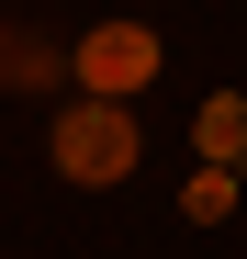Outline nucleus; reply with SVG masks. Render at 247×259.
<instances>
[{"label":"nucleus","mask_w":247,"mask_h":259,"mask_svg":"<svg viewBox=\"0 0 247 259\" xmlns=\"http://www.w3.org/2000/svg\"><path fill=\"white\" fill-rule=\"evenodd\" d=\"M56 169H68L79 192H112L124 169H135V113H124V102H90V91H79V102L56 113Z\"/></svg>","instance_id":"obj_1"},{"label":"nucleus","mask_w":247,"mask_h":259,"mask_svg":"<svg viewBox=\"0 0 247 259\" xmlns=\"http://www.w3.org/2000/svg\"><path fill=\"white\" fill-rule=\"evenodd\" d=\"M68 79H79L90 102H135L146 79H157V34H146V23H90L79 57H68Z\"/></svg>","instance_id":"obj_2"},{"label":"nucleus","mask_w":247,"mask_h":259,"mask_svg":"<svg viewBox=\"0 0 247 259\" xmlns=\"http://www.w3.org/2000/svg\"><path fill=\"white\" fill-rule=\"evenodd\" d=\"M191 147H202V169H236L247 158V91H214L191 113Z\"/></svg>","instance_id":"obj_3"},{"label":"nucleus","mask_w":247,"mask_h":259,"mask_svg":"<svg viewBox=\"0 0 247 259\" xmlns=\"http://www.w3.org/2000/svg\"><path fill=\"white\" fill-rule=\"evenodd\" d=\"M236 181H247V158H236V169H191L180 214H191V226H225V214H236Z\"/></svg>","instance_id":"obj_4"}]
</instances>
